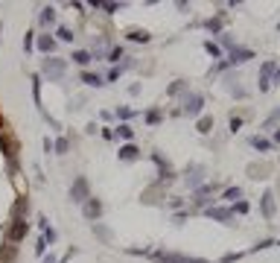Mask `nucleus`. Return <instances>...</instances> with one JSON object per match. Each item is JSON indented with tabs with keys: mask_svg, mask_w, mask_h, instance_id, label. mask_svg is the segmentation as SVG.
Wrapping results in <instances>:
<instances>
[{
	"mask_svg": "<svg viewBox=\"0 0 280 263\" xmlns=\"http://www.w3.org/2000/svg\"><path fill=\"white\" fill-rule=\"evenodd\" d=\"M70 199H73L76 205H85V202L91 199V184H88L85 175H76V178H73V184H70Z\"/></svg>",
	"mask_w": 280,
	"mask_h": 263,
	"instance_id": "1",
	"label": "nucleus"
},
{
	"mask_svg": "<svg viewBox=\"0 0 280 263\" xmlns=\"http://www.w3.org/2000/svg\"><path fill=\"white\" fill-rule=\"evenodd\" d=\"M65 59H44V68H41V73H44V76H50V79H62V76H65Z\"/></svg>",
	"mask_w": 280,
	"mask_h": 263,
	"instance_id": "2",
	"label": "nucleus"
},
{
	"mask_svg": "<svg viewBox=\"0 0 280 263\" xmlns=\"http://www.w3.org/2000/svg\"><path fill=\"white\" fill-rule=\"evenodd\" d=\"M27 231H30V222H27V219H12L6 237H9V243H21V240L27 237Z\"/></svg>",
	"mask_w": 280,
	"mask_h": 263,
	"instance_id": "3",
	"label": "nucleus"
},
{
	"mask_svg": "<svg viewBox=\"0 0 280 263\" xmlns=\"http://www.w3.org/2000/svg\"><path fill=\"white\" fill-rule=\"evenodd\" d=\"M201 108H204V97H201V94H190V97L184 100V114H190V117L201 114Z\"/></svg>",
	"mask_w": 280,
	"mask_h": 263,
	"instance_id": "4",
	"label": "nucleus"
},
{
	"mask_svg": "<svg viewBox=\"0 0 280 263\" xmlns=\"http://www.w3.org/2000/svg\"><path fill=\"white\" fill-rule=\"evenodd\" d=\"M0 149H3V155L9 158L12 164H15V155H18V140L12 138V135H6L3 132V138H0Z\"/></svg>",
	"mask_w": 280,
	"mask_h": 263,
	"instance_id": "5",
	"label": "nucleus"
},
{
	"mask_svg": "<svg viewBox=\"0 0 280 263\" xmlns=\"http://www.w3.org/2000/svg\"><path fill=\"white\" fill-rule=\"evenodd\" d=\"M248 59H254V50H248V47H233L225 65H242V62H248Z\"/></svg>",
	"mask_w": 280,
	"mask_h": 263,
	"instance_id": "6",
	"label": "nucleus"
},
{
	"mask_svg": "<svg viewBox=\"0 0 280 263\" xmlns=\"http://www.w3.org/2000/svg\"><path fill=\"white\" fill-rule=\"evenodd\" d=\"M152 260H158V263H190V257L175 254V251H155V254H152Z\"/></svg>",
	"mask_w": 280,
	"mask_h": 263,
	"instance_id": "7",
	"label": "nucleus"
},
{
	"mask_svg": "<svg viewBox=\"0 0 280 263\" xmlns=\"http://www.w3.org/2000/svg\"><path fill=\"white\" fill-rule=\"evenodd\" d=\"M260 210H263L265 219H274V193H271V190L263 193V199H260Z\"/></svg>",
	"mask_w": 280,
	"mask_h": 263,
	"instance_id": "8",
	"label": "nucleus"
},
{
	"mask_svg": "<svg viewBox=\"0 0 280 263\" xmlns=\"http://www.w3.org/2000/svg\"><path fill=\"white\" fill-rule=\"evenodd\" d=\"M204 216H210V219H216V222H231L233 210L231 208H207L204 210Z\"/></svg>",
	"mask_w": 280,
	"mask_h": 263,
	"instance_id": "9",
	"label": "nucleus"
},
{
	"mask_svg": "<svg viewBox=\"0 0 280 263\" xmlns=\"http://www.w3.org/2000/svg\"><path fill=\"white\" fill-rule=\"evenodd\" d=\"M82 210H85V216H88V219H99V216H102V202L91 196V199L82 205Z\"/></svg>",
	"mask_w": 280,
	"mask_h": 263,
	"instance_id": "10",
	"label": "nucleus"
},
{
	"mask_svg": "<svg viewBox=\"0 0 280 263\" xmlns=\"http://www.w3.org/2000/svg\"><path fill=\"white\" fill-rule=\"evenodd\" d=\"M271 76H274V62H265V65H263V73H260V91H268V85H271Z\"/></svg>",
	"mask_w": 280,
	"mask_h": 263,
	"instance_id": "11",
	"label": "nucleus"
},
{
	"mask_svg": "<svg viewBox=\"0 0 280 263\" xmlns=\"http://www.w3.org/2000/svg\"><path fill=\"white\" fill-rule=\"evenodd\" d=\"M27 210H30V199H18L12 208V219H27Z\"/></svg>",
	"mask_w": 280,
	"mask_h": 263,
	"instance_id": "12",
	"label": "nucleus"
},
{
	"mask_svg": "<svg viewBox=\"0 0 280 263\" xmlns=\"http://www.w3.org/2000/svg\"><path fill=\"white\" fill-rule=\"evenodd\" d=\"M117 155L123 158V161H134V158L140 155V149H137L134 143H126V146H120V152H117Z\"/></svg>",
	"mask_w": 280,
	"mask_h": 263,
	"instance_id": "13",
	"label": "nucleus"
},
{
	"mask_svg": "<svg viewBox=\"0 0 280 263\" xmlns=\"http://www.w3.org/2000/svg\"><path fill=\"white\" fill-rule=\"evenodd\" d=\"M251 146H254L257 152H271V140L260 138V135H254V138H251Z\"/></svg>",
	"mask_w": 280,
	"mask_h": 263,
	"instance_id": "14",
	"label": "nucleus"
},
{
	"mask_svg": "<svg viewBox=\"0 0 280 263\" xmlns=\"http://www.w3.org/2000/svg\"><path fill=\"white\" fill-rule=\"evenodd\" d=\"M149 38L152 35L146 30H129V41H134V44H149Z\"/></svg>",
	"mask_w": 280,
	"mask_h": 263,
	"instance_id": "15",
	"label": "nucleus"
},
{
	"mask_svg": "<svg viewBox=\"0 0 280 263\" xmlns=\"http://www.w3.org/2000/svg\"><path fill=\"white\" fill-rule=\"evenodd\" d=\"M38 50L50 56V53L56 50V38H50V35H41V38H38Z\"/></svg>",
	"mask_w": 280,
	"mask_h": 263,
	"instance_id": "16",
	"label": "nucleus"
},
{
	"mask_svg": "<svg viewBox=\"0 0 280 263\" xmlns=\"http://www.w3.org/2000/svg\"><path fill=\"white\" fill-rule=\"evenodd\" d=\"M15 254H18L15 245H3V248H0V263H12L15 260Z\"/></svg>",
	"mask_w": 280,
	"mask_h": 263,
	"instance_id": "17",
	"label": "nucleus"
},
{
	"mask_svg": "<svg viewBox=\"0 0 280 263\" xmlns=\"http://www.w3.org/2000/svg\"><path fill=\"white\" fill-rule=\"evenodd\" d=\"M196 129L201 132V135H210V132H213V117H198Z\"/></svg>",
	"mask_w": 280,
	"mask_h": 263,
	"instance_id": "18",
	"label": "nucleus"
},
{
	"mask_svg": "<svg viewBox=\"0 0 280 263\" xmlns=\"http://www.w3.org/2000/svg\"><path fill=\"white\" fill-rule=\"evenodd\" d=\"M82 82H85V85L99 88V85H102V76H99V73H91V70H85V73H82Z\"/></svg>",
	"mask_w": 280,
	"mask_h": 263,
	"instance_id": "19",
	"label": "nucleus"
},
{
	"mask_svg": "<svg viewBox=\"0 0 280 263\" xmlns=\"http://www.w3.org/2000/svg\"><path fill=\"white\" fill-rule=\"evenodd\" d=\"M70 59H73V62H76V65H88V62H91V53L88 50H73V56H70Z\"/></svg>",
	"mask_w": 280,
	"mask_h": 263,
	"instance_id": "20",
	"label": "nucleus"
},
{
	"mask_svg": "<svg viewBox=\"0 0 280 263\" xmlns=\"http://www.w3.org/2000/svg\"><path fill=\"white\" fill-rule=\"evenodd\" d=\"M41 24H56V9H53V6H44V9H41Z\"/></svg>",
	"mask_w": 280,
	"mask_h": 263,
	"instance_id": "21",
	"label": "nucleus"
},
{
	"mask_svg": "<svg viewBox=\"0 0 280 263\" xmlns=\"http://www.w3.org/2000/svg\"><path fill=\"white\" fill-rule=\"evenodd\" d=\"M222 199H228V202H236V199H242V190H239V187H228V190L222 193Z\"/></svg>",
	"mask_w": 280,
	"mask_h": 263,
	"instance_id": "22",
	"label": "nucleus"
},
{
	"mask_svg": "<svg viewBox=\"0 0 280 263\" xmlns=\"http://www.w3.org/2000/svg\"><path fill=\"white\" fill-rule=\"evenodd\" d=\"M204 30H210V33H222V18H210V21H204Z\"/></svg>",
	"mask_w": 280,
	"mask_h": 263,
	"instance_id": "23",
	"label": "nucleus"
},
{
	"mask_svg": "<svg viewBox=\"0 0 280 263\" xmlns=\"http://www.w3.org/2000/svg\"><path fill=\"white\" fill-rule=\"evenodd\" d=\"M204 50L210 53L213 59H219V56H222V50H219V44H216V41H204Z\"/></svg>",
	"mask_w": 280,
	"mask_h": 263,
	"instance_id": "24",
	"label": "nucleus"
},
{
	"mask_svg": "<svg viewBox=\"0 0 280 263\" xmlns=\"http://www.w3.org/2000/svg\"><path fill=\"white\" fill-rule=\"evenodd\" d=\"M117 135H120V138H126V140H132V138H134V129H132V126H126V123H123V126L117 129Z\"/></svg>",
	"mask_w": 280,
	"mask_h": 263,
	"instance_id": "25",
	"label": "nucleus"
},
{
	"mask_svg": "<svg viewBox=\"0 0 280 263\" xmlns=\"http://www.w3.org/2000/svg\"><path fill=\"white\" fill-rule=\"evenodd\" d=\"M146 123H149V126H158V123H161V111H149Z\"/></svg>",
	"mask_w": 280,
	"mask_h": 263,
	"instance_id": "26",
	"label": "nucleus"
},
{
	"mask_svg": "<svg viewBox=\"0 0 280 263\" xmlns=\"http://www.w3.org/2000/svg\"><path fill=\"white\" fill-rule=\"evenodd\" d=\"M123 56H126V53H123V47H114V50L108 53V62H120Z\"/></svg>",
	"mask_w": 280,
	"mask_h": 263,
	"instance_id": "27",
	"label": "nucleus"
},
{
	"mask_svg": "<svg viewBox=\"0 0 280 263\" xmlns=\"http://www.w3.org/2000/svg\"><path fill=\"white\" fill-rule=\"evenodd\" d=\"M67 149H70V143H67L65 138H62V140H56V152H59V155H65Z\"/></svg>",
	"mask_w": 280,
	"mask_h": 263,
	"instance_id": "28",
	"label": "nucleus"
},
{
	"mask_svg": "<svg viewBox=\"0 0 280 263\" xmlns=\"http://www.w3.org/2000/svg\"><path fill=\"white\" fill-rule=\"evenodd\" d=\"M271 245H274V240H260V243L254 245L251 251H263V248H271Z\"/></svg>",
	"mask_w": 280,
	"mask_h": 263,
	"instance_id": "29",
	"label": "nucleus"
},
{
	"mask_svg": "<svg viewBox=\"0 0 280 263\" xmlns=\"http://www.w3.org/2000/svg\"><path fill=\"white\" fill-rule=\"evenodd\" d=\"M59 38H62V41H73V33H70L67 27H59Z\"/></svg>",
	"mask_w": 280,
	"mask_h": 263,
	"instance_id": "30",
	"label": "nucleus"
},
{
	"mask_svg": "<svg viewBox=\"0 0 280 263\" xmlns=\"http://www.w3.org/2000/svg\"><path fill=\"white\" fill-rule=\"evenodd\" d=\"M33 44H35L33 33H27V35H24V50H33Z\"/></svg>",
	"mask_w": 280,
	"mask_h": 263,
	"instance_id": "31",
	"label": "nucleus"
},
{
	"mask_svg": "<svg viewBox=\"0 0 280 263\" xmlns=\"http://www.w3.org/2000/svg\"><path fill=\"white\" fill-rule=\"evenodd\" d=\"M231 210H233V213H248V202H236Z\"/></svg>",
	"mask_w": 280,
	"mask_h": 263,
	"instance_id": "32",
	"label": "nucleus"
},
{
	"mask_svg": "<svg viewBox=\"0 0 280 263\" xmlns=\"http://www.w3.org/2000/svg\"><path fill=\"white\" fill-rule=\"evenodd\" d=\"M102 9H105L108 15H114V12H117V9H120V6H117V3H102Z\"/></svg>",
	"mask_w": 280,
	"mask_h": 263,
	"instance_id": "33",
	"label": "nucleus"
},
{
	"mask_svg": "<svg viewBox=\"0 0 280 263\" xmlns=\"http://www.w3.org/2000/svg\"><path fill=\"white\" fill-rule=\"evenodd\" d=\"M44 248H47V240L41 237V240H38V245H35V251H38V254H44Z\"/></svg>",
	"mask_w": 280,
	"mask_h": 263,
	"instance_id": "34",
	"label": "nucleus"
},
{
	"mask_svg": "<svg viewBox=\"0 0 280 263\" xmlns=\"http://www.w3.org/2000/svg\"><path fill=\"white\" fill-rule=\"evenodd\" d=\"M233 260H239V254H233V251H231V254H225V257H222V263H233Z\"/></svg>",
	"mask_w": 280,
	"mask_h": 263,
	"instance_id": "35",
	"label": "nucleus"
},
{
	"mask_svg": "<svg viewBox=\"0 0 280 263\" xmlns=\"http://www.w3.org/2000/svg\"><path fill=\"white\" fill-rule=\"evenodd\" d=\"M239 126H242V120H239V117H231V132H236Z\"/></svg>",
	"mask_w": 280,
	"mask_h": 263,
	"instance_id": "36",
	"label": "nucleus"
},
{
	"mask_svg": "<svg viewBox=\"0 0 280 263\" xmlns=\"http://www.w3.org/2000/svg\"><path fill=\"white\" fill-rule=\"evenodd\" d=\"M274 143H280V129H274Z\"/></svg>",
	"mask_w": 280,
	"mask_h": 263,
	"instance_id": "37",
	"label": "nucleus"
},
{
	"mask_svg": "<svg viewBox=\"0 0 280 263\" xmlns=\"http://www.w3.org/2000/svg\"><path fill=\"white\" fill-rule=\"evenodd\" d=\"M274 79H277V82H280V65H277V68H274Z\"/></svg>",
	"mask_w": 280,
	"mask_h": 263,
	"instance_id": "38",
	"label": "nucleus"
},
{
	"mask_svg": "<svg viewBox=\"0 0 280 263\" xmlns=\"http://www.w3.org/2000/svg\"><path fill=\"white\" fill-rule=\"evenodd\" d=\"M44 263H56V257H53V254H50V257H44Z\"/></svg>",
	"mask_w": 280,
	"mask_h": 263,
	"instance_id": "39",
	"label": "nucleus"
},
{
	"mask_svg": "<svg viewBox=\"0 0 280 263\" xmlns=\"http://www.w3.org/2000/svg\"><path fill=\"white\" fill-rule=\"evenodd\" d=\"M0 129H3V114H0Z\"/></svg>",
	"mask_w": 280,
	"mask_h": 263,
	"instance_id": "40",
	"label": "nucleus"
}]
</instances>
